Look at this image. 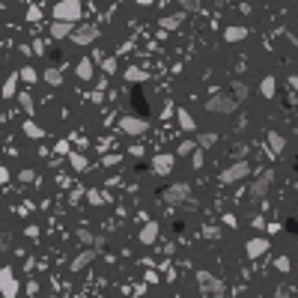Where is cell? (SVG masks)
I'll use <instances>...</instances> for the list:
<instances>
[{
    "instance_id": "28",
    "label": "cell",
    "mask_w": 298,
    "mask_h": 298,
    "mask_svg": "<svg viewBox=\"0 0 298 298\" xmlns=\"http://www.w3.org/2000/svg\"><path fill=\"white\" fill-rule=\"evenodd\" d=\"M200 143H203V146L209 149L212 143H215V134H200Z\"/></svg>"
},
{
    "instance_id": "17",
    "label": "cell",
    "mask_w": 298,
    "mask_h": 298,
    "mask_svg": "<svg viewBox=\"0 0 298 298\" xmlns=\"http://www.w3.org/2000/svg\"><path fill=\"white\" fill-rule=\"evenodd\" d=\"M24 134H30V141H42V134H45V131H42L36 123H24Z\"/></svg>"
},
{
    "instance_id": "1",
    "label": "cell",
    "mask_w": 298,
    "mask_h": 298,
    "mask_svg": "<svg viewBox=\"0 0 298 298\" xmlns=\"http://www.w3.org/2000/svg\"><path fill=\"white\" fill-rule=\"evenodd\" d=\"M84 15V6L81 0H60L54 6V21H66V24H78Z\"/></svg>"
},
{
    "instance_id": "15",
    "label": "cell",
    "mask_w": 298,
    "mask_h": 298,
    "mask_svg": "<svg viewBox=\"0 0 298 298\" xmlns=\"http://www.w3.org/2000/svg\"><path fill=\"white\" fill-rule=\"evenodd\" d=\"M93 260H96V250H84L78 260H72V271H81V268H87Z\"/></svg>"
},
{
    "instance_id": "33",
    "label": "cell",
    "mask_w": 298,
    "mask_h": 298,
    "mask_svg": "<svg viewBox=\"0 0 298 298\" xmlns=\"http://www.w3.org/2000/svg\"><path fill=\"white\" fill-rule=\"evenodd\" d=\"M289 87H292V89L298 93V78H289Z\"/></svg>"
},
{
    "instance_id": "21",
    "label": "cell",
    "mask_w": 298,
    "mask_h": 298,
    "mask_svg": "<svg viewBox=\"0 0 298 298\" xmlns=\"http://www.w3.org/2000/svg\"><path fill=\"white\" fill-rule=\"evenodd\" d=\"M45 81H48V84H60V81H63V72L60 69H45Z\"/></svg>"
},
{
    "instance_id": "19",
    "label": "cell",
    "mask_w": 298,
    "mask_h": 298,
    "mask_svg": "<svg viewBox=\"0 0 298 298\" xmlns=\"http://www.w3.org/2000/svg\"><path fill=\"white\" fill-rule=\"evenodd\" d=\"M260 93H263L265 99H271L274 96V78H265L263 84H260Z\"/></svg>"
},
{
    "instance_id": "18",
    "label": "cell",
    "mask_w": 298,
    "mask_h": 298,
    "mask_svg": "<svg viewBox=\"0 0 298 298\" xmlns=\"http://www.w3.org/2000/svg\"><path fill=\"white\" fill-rule=\"evenodd\" d=\"M78 78H84V81L93 78V60H81L78 63Z\"/></svg>"
},
{
    "instance_id": "23",
    "label": "cell",
    "mask_w": 298,
    "mask_h": 298,
    "mask_svg": "<svg viewBox=\"0 0 298 298\" xmlns=\"http://www.w3.org/2000/svg\"><path fill=\"white\" fill-rule=\"evenodd\" d=\"M179 24H182V15H170V18H164V21H161V27H170V30L179 27Z\"/></svg>"
},
{
    "instance_id": "27",
    "label": "cell",
    "mask_w": 298,
    "mask_h": 298,
    "mask_svg": "<svg viewBox=\"0 0 298 298\" xmlns=\"http://www.w3.org/2000/svg\"><path fill=\"white\" fill-rule=\"evenodd\" d=\"M247 96V87L245 84H236V99H239V102H242V99H245Z\"/></svg>"
},
{
    "instance_id": "30",
    "label": "cell",
    "mask_w": 298,
    "mask_h": 298,
    "mask_svg": "<svg viewBox=\"0 0 298 298\" xmlns=\"http://www.w3.org/2000/svg\"><path fill=\"white\" fill-rule=\"evenodd\" d=\"M21 78H24V81H36V72L33 69H24V72H21Z\"/></svg>"
},
{
    "instance_id": "16",
    "label": "cell",
    "mask_w": 298,
    "mask_h": 298,
    "mask_svg": "<svg viewBox=\"0 0 298 298\" xmlns=\"http://www.w3.org/2000/svg\"><path fill=\"white\" fill-rule=\"evenodd\" d=\"M224 39L227 42H242V39H247V30L245 27H227L224 30Z\"/></svg>"
},
{
    "instance_id": "11",
    "label": "cell",
    "mask_w": 298,
    "mask_h": 298,
    "mask_svg": "<svg viewBox=\"0 0 298 298\" xmlns=\"http://www.w3.org/2000/svg\"><path fill=\"white\" fill-rule=\"evenodd\" d=\"M152 170H155L158 176L170 173V170H173V155H158V158H155V164H152Z\"/></svg>"
},
{
    "instance_id": "25",
    "label": "cell",
    "mask_w": 298,
    "mask_h": 298,
    "mask_svg": "<svg viewBox=\"0 0 298 298\" xmlns=\"http://www.w3.org/2000/svg\"><path fill=\"white\" fill-rule=\"evenodd\" d=\"M21 107H24V110H27V113H30V110H33V102H30V96H27V93H21Z\"/></svg>"
},
{
    "instance_id": "13",
    "label": "cell",
    "mask_w": 298,
    "mask_h": 298,
    "mask_svg": "<svg viewBox=\"0 0 298 298\" xmlns=\"http://www.w3.org/2000/svg\"><path fill=\"white\" fill-rule=\"evenodd\" d=\"M155 239H158V224H155V221H149V224L141 230V242H143V245H152Z\"/></svg>"
},
{
    "instance_id": "2",
    "label": "cell",
    "mask_w": 298,
    "mask_h": 298,
    "mask_svg": "<svg viewBox=\"0 0 298 298\" xmlns=\"http://www.w3.org/2000/svg\"><path fill=\"white\" fill-rule=\"evenodd\" d=\"M197 286H200L203 298H224V283L212 271H197Z\"/></svg>"
},
{
    "instance_id": "9",
    "label": "cell",
    "mask_w": 298,
    "mask_h": 298,
    "mask_svg": "<svg viewBox=\"0 0 298 298\" xmlns=\"http://www.w3.org/2000/svg\"><path fill=\"white\" fill-rule=\"evenodd\" d=\"M271 179H274V173H271V170H265V173L260 176V179H257L254 185H250V197H254V200H260V197H265V191H268V185H271Z\"/></svg>"
},
{
    "instance_id": "31",
    "label": "cell",
    "mask_w": 298,
    "mask_h": 298,
    "mask_svg": "<svg viewBox=\"0 0 298 298\" xmlns=\"http://www.w3.org/2000/svg\"><path fill=\"white\" fill-rule=\"evenodd\" d=\"M278 271H289V260H278Z\"/></svg>"
},
{
    "instance_id": "5",
    "label": "cell",
    "mask_w": 298,
    "mask_h": 298,
    "mask_svg": "<svg viewBox=\"0 0 298 298\" xmlns=\"http://www.w3.org/2000/svg\"><path fill=\"white\" fill-rule=\"evenodd\" d=\"M99 39V27L96 24H81V27H75V33H72V42L75 45H89V42H96Z\"/></svg>"
},
{
    "instance_id": "6",
    "label": "cell",
    "mask_w": 298,
    "mask_h": 298,
    "mask_svg": "<svg viewBox=\"0 0 298 298\" xmlns=\"http://www.w3.org/2000/svg\"><path fill=\"white\" fill-rule=\"evenodd\" d=\"M247 173H250V164H247V161H236L230 170H224V173H221V182H224V185H233L236 179H245Z\"/></svg>"
},
{
    "instance_id": "10",
    "label": "cell",
    "mask_w": 298,
    "mask_h": 298,
    "mask_svg": "<svg viewBox=\"0 0 298 298\" xmlns=\"http://www.w3.org/2000/svg\"><path fill=\"white\" fill-rule=\"evenodd\" d=\"M245 250H247V257H250V260H260V257H263L265 250H268V242L257 236V239H250V242L245 245Z\"/></svg>"
},
{
    "instance_id": "14",
    "label": "cell",
    "mask_w": 298,
    "mask_h": 298,
    "mask_svg": "<svg viewBox=\"0 0 298 298\" xmlns=\"http://www.w3.org/2000/svg\"><path fill=\"white\" fill-rule=\"evenodd\" d=\"M283 146H286V141H283L281 134H274V131H271V134H268V155H281Z\"/></svg>"
},
{
    "instance_id": "29",
    "label": "cell",
    "mask_w": 298,
    "mask_h": 298,
    "mask_svg": "<svg viewBox=\"0 0 298 298\" xmlns=\"http://www.w3.org/2000/svg\"><path fill=\"white\" fill-rule=\"evenodd\" d=\"M191 146H194L191 141H185L182 146H179V155H188V152H191Z\"/></svg>"
},
{
    "instance_id": "7",
    "label": "cell",
    "mask_w": 298,
    "mask_h": 298,
    "mask_svg": "<svg viewBox=\"0 0 298 298\" xmlns=\"http://www.w3.org/2000/svg\"><path fill=\"white\" fill-rule=\"evenodd\" d=\"M0 292H3V298H15L18 295V283H15V274H12L9 265L0 271Z\"/></svg>"
},
{
    "instance_id": "24",
    "label": "cell",
    "mask_w": 298,
    "mask_h": 298,
    "mask_svg": "<svg viewBox=\"0 0 298 298\" xmlns=\"http://www.w3.org/2000/svg\"><path fill=\"white\" fill-rule=\"evenodd\" d=\"M179 125H182L185 131H188V128H194V120L188 117V113H185V110H179Z\"/></svg>"
},
{
    "instance_id": "4",
    "label": "cell",
    "mask_w": 298,
    "mask_h": 298,
    "mask_svg": "<svg viewBox=\"0 0 298 298\" xmlns=\"http://www.w3.org/2000/svg\"><path fill=\"white\" fill-rule=\"evenodd\" d=\"M146 128H149V125H146V120H141V117H123V120H120V131L128 134V137H137Z\"/></svg>"
},
{
    "instance_id": "22",
    "label": "cell",
    "mask_w": 298,
    "mask_h": 298,
    "mask_svg": "<svg viewBox=\"0 0 298 298\" xmlns=\"http://www.w3.org/2000/svg\"><path fill=\"white\" fill-rule=\"evenodd\" d=\"M69 161H72V164H75V167H78V170H87V158H84V155H78V152H72V155H69Z\"/></svg>"
},
{
    "instance_id": "32",
    "label": "cell",
    "mask_w": 298,
    "mask_h": 298,
    "mask_svg": "<svg viewBox=\"0 0 298 298\" xmlns=\"http://www.w3.org/2000/svg\"><path fill=\"white\" fill-rule=\"evenodd\" d=\"M274 298H289V292H286V286H278V292H274Z\"/></svg>"
},
{
    "instance_id": "12",
    "label": "cell",
    "mask_w": 298,
    "mask_h": 298,
    "mask_svg": "<svg viewBox=\"0 0 298 298\" xmlns=\"http://www.w3.org/2000/svg\"><path fill=\"white\" fill-rule=\"evenodd\" d=\"M72 33H75V27L66 24V21H54L51 24V36L54 39H66V36H72Z\"/></svg>"
},
{
    "instance_id": "8",
    "label": "cell",
    "mask_w": 298,
    "mask_h": 298,
    "mask_svg": "<svg viewBox=\"0 0 298 298\" xmlns=\"http://www.w3.org/2000/svg\"><path fill=\"white\" fill-rule=\"evenodd\" d=\"M188 194H191V188H188L185 182H179V185H170V188L164 191V200H167V206H176V203H182Z\"/></svg>"
},
{
    "instance_id": "26",
    "label": "cell",
    "mask_w": 298,
    "mask_h": 298,
    "mask_svg": "<svg viewBox=\"0 0 298 298\" xmlns=\"http://www.w3.org/2000/svg\"><path fill=\"white\" fill-rule=\"evenodd\" d=\"M125 78H128V81H141L143 72H141V69H128V72H125Z\"/></svg>"
},
{
    "instance_id": "20",
    "label": "cell",
    "mask_w": 298,
    "mask_h": 298,
    "mask_svg": "<svg viewBox=\"0 0 298 298\" xmlns=\"http://www.w3.org/2000/svg\"><path fill=\"white\" fill-rule=\"evenodd\" d=\"M15 84H18V75H9V81H6V87H3V96H6V99L15 96Z\"/></svg>"
},
{
    "instance_id": "3",
    "label": "cell",
    "mask_w": 298,
    "mask_h": 298,
    "mask_svg": "<svg viewBox=\"0 0 298 298\" xmlns=\"http://www.w3.org/2000/svg\"><path fill=\"white\" fill-rule=\"evenodd\" d=\"M206 110H212V113H233L236 110V99L233 96H224V93H215L209 102H206Z\"/></svg>"
}]
</instances>
